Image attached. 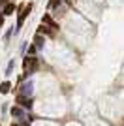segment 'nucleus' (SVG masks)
Returning a JSON list of instances; mask_svg holds the SVG:
<instances>
[{
    "instance_id": "nucleus-7",
    "label": "nucleus",
    "mask_w": 124,
    "mask_h": 126,
    "mask_svg": "<svg viewBox=\"0 0 124 126\" xmlns=\"http://www.w3.org/2000/svg\"><path fill=\"white\" fill-rule=\"evenodd\" d=\"M10 89H11V83H10V81H4V83L0 85V92H4V94H8Z\"/></svg>"
},
{
    "instance_id": "nucleus-8",
    "label": "nucleus",
    "mask_w": 124,
    "mask_h": 126,
    "mask_svg": "<svg viewBox=\"0 0 124 126\" xmlns=\"http://www.w3.org/2000/svg\"><path fill=\"white\" fill-rule=\"evenodd\" d=\"M32 92V83L28 81L26 85H23V96H26V94H30Z\"/></svg>"
},
{
    "instance_id": "nucleus-11",
    "label": "nucleus",
    "mask_w": 124,
    "mask_h": 126,
    "mask_svg": "<svg viewBox=\"0 0 124 126\" xmlns=\"http://www.w3.org/2000/svg\"><path fill=\"white\" fill-rule=\"evenodd\" d=\"M4 25V13H2V11H0V26Z\"/></svg>"
},
{
    "instance_id": "nucleus-9",
    "label": "nucleus",
    "mask_w": 124,
    "mask_h": 126,
    "mask_svg": "<svg viewBox=\"0 0 124 126\" xmlns=\"http://www.w3.org/2000/svg\"><path fill=\"white\" fill-rule=\"evenodd\" d=\"M11 115L13 117H23V109H21V107H11Z\"/></svg>"
},
{
    "instance_id": "nucleus-5",
    "label": "nucleus",
    "mask_w": 124,
    "mask_h": 126,
    "mask_svg": "<svg viewBox=\"0 0 124 126\" xmlns=\"http://www.w3.org/2000/svg\"><path fill=\"white\" fill-rule=\"evenodd\" d=\"M13 11H15V4L11 2V4H6V6H4V10H2V13H4V15H11Z\"/></svg>"
},
{
    "instance_id": "nucleus-1",
    "label": "nucleus",
    "mask_w": 124,
    "mask_h": 126,
    "mask_svg": "<svg viewBox=\"0 0 124 126\" xmlns=\"http://www.w3.org/2000/svg\"><path fill=\"white\" fill-rule=\"evenodd\" d=\"M23 66H25V77H26V75H30L38 68V58L36 57H26L23 60Z\"/></svg>"
},
{
    "instance_id": "nucleus-4",
    "label": "nucleus",
    "mask_w": 124,
    "mask_h": 126,
    "mask_svg": "<svg viewBox=\"0 0 124 126\" xmlns=\"http://www.w3.org/2000/svg\"><path fill=\"white\" fill-rule=\"evenodd\" d=\"M43 25H47L49 28H51V30H58V25H57L55 21H53V19H51L49 15H45V17H43Z\"/></svg>"
},
{
    "instance_id": "nucleus-3",
    "label": "nucleus",
    "mask_w": 124,
    "mask_h": 126,
    "mask_svg": "<svg viewBox=\"0 0 124 126\" xmlns=\"http://www.w3.org/2000/svg\"><path fill=\"white\" fill-rule=\"evenodd\" d=\"M17 104H19L21 107H25V109H30V107H32V100H30V98H26V96H23V94L17 98Z\"/></svg>"
},
{
    "instance_id": "nucleus-6",
    "label": "nucleus",
    "mask_w": 124,
    "mask_h": 126,
    "mask_svg": "<svg viewBox=\"0 0 124 126\" xmlns=\"http://www.w3.org/2000/svg\"><path fill=\"white\" fill-rule=\"evenodd\" d=\"M43 43H45V42H43V38L38 34V36L34 38V47H36V49H41V47H43Z\"/></svg>"
},
{
    "instance_id": "nucleus-2",
    "label": "nucleus",
    "mask_w": 124,
    "mask_h": 126,
    "mask_svg": "<svg viewBox=\"0 0 124 126\" xmlns=\"http://www.w3.org/2000/svg\"><path fill=\"white\" fill-rule=\"evenodd\" d=\"M30 10H32V4H28V6H25L23 10H21V13H19V19H17V26H21L23 25V21H25V17L30 13Z\"/></svg>"
},
{
    "instance_id": "nucleus-10",
    "label": "nucleus",
    "mask_w": 124,
    "mask_h": 126,
    "mask_svg": "<svg viewBox=\"0 0 124 126\" xmlns=\"http://www.w3.org/2000/svg\"><path fill=\"white\" fill-rule=\"evenodd\" d=\"M38 32H43V34H51V28H49V26H45V25H40V28H38Z\"/></svg>"
}]
</instances>
